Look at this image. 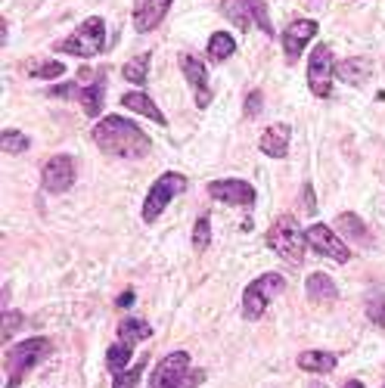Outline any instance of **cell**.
<instances>
[{"mask_svg": "<svg viewBox=\"0 0 385 388\" xmlns=\"http://www.w3.org/2000/svg\"><path fill=\"white\" fill-rule=\"evenodd\" d=\"M338 230L348 239H357V243H367L370 239V230L363 227V220L357 215H338Z\"/></svg>", "mask_w": 385, "mask_h": 388, "instance_id": "obj_24", "label": "cell"}, {"mask_svg": "<svg viewBox=\"0 0 385 388\" xmlns=\"http://www.w3.org/2000/svg\"><path fill=\"white\" fill-rule=\"evenodd\" d=\"M304 243L308 239L302 236V227L292 215H280L268 230V245L289 264H302L304 261Z\"/></svg>", "mask_w": 385, "mask_h": 388, "instance_id": "obj_3", "label": "cell"}, {"mask_svg": "<svg viewBox=\"0 0 385 388\" xmlns=\"http://www.w3.org/2000/svg\"><path fill=\"white\" fill-rule=\"evenodd\" d=\"M181 69H183V78L192 84V90H196V106L199 109H205V106L211 103V90H208V69L202 65V59L190 56V53H183L181 56Z\"/></svg>", "mask_w": 385, "mask_h": 388, "instance_id": "obj_12", "label": "cell"}, {"mask_svg": "<svg viewBox=\"0 0 385 388\" xmlns=\"http://www.w3.org/2000/svg\"><path fill=\"white\" fill-rule=\"evenodd\" d=\"M336 75V65H333V53H329L327 44L314 47L311 53V63H308V84L314 97H329V84H333Z\"/></svg>", "mask_w": 385, "mask_h": 388, "instance_id": "obj_8", "label": "cell"}, {"mask_svg": "<svg viewBox=\"0 0 385 388\" xmlns=\"http://www.w3.org/2000/svg\"><path fill=\"white\" fill-rule=\"evenodd\" d=\"M314 209H317V202H314V190H311V186H304V211H308V215H314Z\"/></svg>", "mask_w": 385, "mask_h": 388, "instance_id": "obj_35", "label": "cell"}, {"mask_svg": "<svg viewBox=\"0 0 385 388\" xmlns=\"http://www.w3.org/2000/svg\"><path fill=\"white\" fill-rule=\"evenodd\" d=\"M131 354H134V345H128V342H118V345H112L109 351H106V366H109L112 373H122V370H128V360H131Z\"/></svg>", "mask_w": 385, "mask_h": 388, "instance_id": "obj_23", "label": "cell"}, {"mask_svg": "<svg viewBox=\"0 0 385 388\" xmlns=\"http://www.w3.org/2000/svg\"><path fill=\"white\" fill-rule=\"evenodd\" d=\"M63 72H65V65H63V63H44L41 69L35 72V75H38V78H59Z\"/></svg>", "mask_w": 385, "mask_h": 388, "instance_id": "obj_32", "label": "cell"}, {"mask_svg": "<svg viewBox=\"0 0 385 388\" xmlns=\"http://www.w3.org/2000/svg\"><path fill=\"white\" fill-rule=\"evenodd\" d=\"M261 112V90H252L245 99V115H258Z\"/></svg>", "mask_w": 385, "mask_h": 388, "instance_id": "obj_33", "label": "cell"}, {"mask_svg": "<svg viewBox=\"0 0 385 388\" xmlns=\"http://www.w3.org/2000/svg\"><path fill=\"white\" fill-rule=\"evenodd\" d=\"M143 366H146V360H140V364H137V366H131V370L128 373H118V376H115V385H112V388H137V382H140V373H143Z\"/></svg>", "mask_w": 385, "mask_h": 388, "instance_id": "obj_28", "label": "cell"}, {"mask_svg": "<svg viewBox=\"0 0 385 388\" xmlns=\"http://www.w3.org/2000/svg\"><path fill=\"white\" fill-rule=\"evenodd\" d=\"M41 180H44V190L59 196V193H69L72 184H75V159L72 156H53L44 162V171H41Z\"/></svg>", "mask_w": 385, "mask_h": 388, "instance_id": "obj_9", "label": "cell"}, {"mask_svg": "<svg viewBox=\"0 0 385 388\" xmlns=\"http://www.w3.org/2000/svg\"><path fill=\"white\" fill-rule=\"evenodd\" d=\"M314 35H317V22H311V19H295V22H289L286 31H283V50H286V56L298 59L302 47Z\"/></svg>", "mask_w": 385, "mask_h": 388, "instance_id": "obj_13", "label": "cell"}, {"mask_svg": "<svg viewBox=\"0 0 385 388\" xmlns=\"http://www.w3.org/2000/svg\"><path fill=\"white\" fill-rule=\"evenodd\" d=\"M298 366L308 373H333L336 370V354L329 351H304L298 357Z\"/></svg>", "mask_w": 385, "mask_h": 388, "instance_id": "obj_19", "label": "cell"}, {"mask_svg": "<svg viewBox=\"0 0 385 388\" xmlns=\"http://www.w3.org/2000/svg\"><path fill=\"white\" fill-rule=\"evenodd\" d=\"M19 326H22V314H19V311H6L3 314V342H10V339L16 336Z\"/></svg>", "mask_w": 385, "mask_h": 388, "instance_id": "obj_31", "label": "cell"}, {"mask_svg": "<svg viewBox=\"0 0 385 388\" xmlns=\"http://www.w3.org/2000/svg\"><path fill=\"white\" fill-rule=\"evenodd\" d=\"M174 0H137L134 3V29L137 31H152L165 19L168 6Z\"/></svg>", "mask_w": 385, "mask_h": 388, "instance_id": "obj_14", "label": "cell"}, {"mask_svg": "<svg viewBox=\"0 0 385 388\" xmlns=\"http://www.w3.org/2000/svg\"><path fill=\"white\" fill-rule=\"evenodd\" d=\"M342 388H363L361 382H357V379H354V382H348V385H342Z\"/></svg>", "mask_w": 385, "mask_h": 388, "instance_id": "obj_37", "label": "cell"}, {"mask_svg": "<svg viewBox=\"0 0 385 388\" xmlns=\"http://www.w3.org/2000/svg\"><path fill=\"white\" fill-rule=\"evenodd\" d=\"M234 50H236V44H234V38H230L227 31H215V35H211L208 56L215 59V63H224V59H230V56H234Z\"/></svg>", "mask_w": 385, "mask_h": 388, "instance_id": "obj_22", "label": "cell"}, {"mask_svg": "<svg viewBox=\"0 0 385 388\" xmlns=\"http://www.w3.org/2000/svg\"><path fill=\"white\" fill-rule=\"evenodd\" d=\"M106 47V22L99 16H90L78 25V31H72L63 44H56L59 53H72V56H97Z\"/></svg>", "mask_w": 385, "mask_h": 388, "instance_id": "obj_4", "label": "cell"}, {"mask_svg": "<svg viewBox=\"0 0 385 388\" xmlns=\"http://www.w3.org/2000/svg\"><path fill=\"white\" fill-rule=\"evenodd\" d=\"M304 239H308V245H314V252H320V255L338 261V264H345V261L351 258L348 245H345L327 224H314L308 233H304Z\"/></svg>", "mask_w": 385, "mask_h": 388, "instance_id": "obj_10", "label": "cell"}, {"mask_svg": "<svg viewBox=\"0 0 385 388\" xmlns=\"http://www.w3.org/2000/svg\"><path fill=\"white\" fill-rule=\"evenodd\" d=\"M367 69L370 65L363 63V59H345V63L336 65V75L348 84H363L367 81Z\"/></svg>", "mask_w": 385, "mask_h": 388, "instance_id": "obj_21", "label": "cell"}, {"mask_svg": "<svg viewBox=\"0 0 385 388\" xmlns=\"http://www.w3.org/2000/svg\"><path fill=\"white\" fill-rule=\"evenodd\" d=\"M245 10H249L252 16H255V22L261 25V29L268 31V35L274 31V29H270V22H268V6H264V0H245Z\"/></svg>", "mask_w": 385, "mask_h": 388, "instance_id": "obj_30", "label": "cell"}, {"mask_svg": "<svg viewBox=\"0 0 385 388\" xmlns=\"http://www.w3.org/2000/svg\"><path fill=\"white\" fill-rule=\"evenodd\" d=\"M146 65H149V53H143V56L131 59V63H124V72L122 75L128 78V81L134 84H146Z\"/></svg>", "mask_w": 385, "mask_h": 388, "instance_id": "obj_25", "label": "cell"}, {"mask_svg": "<svg viewBox=\"0 0 385 388\" xmlns=\"http://www.w3.org/2000/svg\"><path fill=\"white\" fill-rule=\"evenodd\" d=\"M192 245H196L199 252L211 245V220H208V215H202L196 220V227H192Z\"/></svg>", "mask_w": 385, "mask_h": 388, "instance_id": "obj_26", "label": "cell"}, {"mask_svg": "<svg viewBox=\"0 0 385 388\" xmlns=\"http://www.w3.org/2000/svg\"><path fill=\"white\" fill-rule=\"evenodd\" d=\"M183 190H187V177H183V174H177V171H165L162 177L152 184L149 196H146V202H143V220H149V224H152V220L168 209L171 199L181 196Z\"/></svg>", "mask_w": 385, "mask_h": 388, "instance_id": "obj_6", "label": "cell"}, {"mask_svg": "<svg viewBox=\"0 0 385 388\" xmlns=\"http://www.w3.org/2000/svg\"><path fill=\"white\" fill-rule=\"evenodd\" d=\"M0 143H3V152H13V156L28 149V137L19 131H3V140H0Z\"/></svg>", "mask_w": 385, "mask_h": 388, "instance_id": "obj_27", "label": "cell"}, {"mask_svg": "<svg viewBox=\"0 0 385 388\" xmlns=\"http://www.w3.org/2000/svg\"><path fill=\"white\" fill-rule=\"evenodd\" d=\"M94 140L103 152L118 156V159H140L152 149L149 137H146L134 122H124V118H118V115H106L103 122H97Z\"/></svg>", "mask_w": 385, "mask_h": 388, "instance_id": "obj_1", "label": "cell"}, {"mask_svg": "<svg viewBox=\"0 0 385 388\" xmlns=\"http://www.w3.org/2000/svg\"><path fill=\"white\" fill-rule=\"evenodd\" d=\"M122 106H124V109H131V112H140V115L152 118L156 124H168V122H165V115H162V109L152 103V97H146V93H140V90L124 93V97H122Z\"/></svg>", "mask_w": 385, "mask_h": 388, "instance_id": "obj_16", "label": "cell"}, {"mask_svg": "<svg viewBox=\"0 0 385 388\" xmlns=\"http://www.w3.org/2000/svg\"><path fill=\"white\" fill-rule=\"evenodd\" d=\"M47 351H50L47 339H25V342L13 345L10 354H6V364H10V382H6V388H16L19 379L25 376V370H31Z\"/></svg>", "mask_w": 385, "mask_h": 388, "instance_id": "obj_7", "label": "cell"}, {"mask_svg": "<svg viewBox=\"0 0 385 388\" xmlns=\"http://www.w3.org/2000/svg\"><path fill=\"white\" fill-rule=\"evenodd\" d=\"M258 146H261L264 156H270V159H283V156L289 152V124H270V128L261 134Z\"/></svg>", "mask_w": 385, "mask_h": 388, "instance_id": "obj_15", "label": "cell"}, {"mask_svg": "<svg viewBox=\"0 0 385 388\" xmlns=\"http://www.w3.org/2000/svg\"><path fill=\"white\" fill-rule=\"evenodd\" d=\"M286 289V280L280 277V273H264V277H258L255 283L245 289L243 296V314L245 320H258L264 314V307L274 302L280 292Z\"/></svg>", "mask_w": 385, "mask_h": 388, "instance_id": "obj_5", "label": "cell"}, {"mask_svg": "<svg viewBox=\"0 0 385 388\" xmlns=\"http://www.w3.org/2000/svg\"><path fill=\"white\" fill-rule=\"evenodd\" d=\"M202 379H205L202 370H190L187 351H174L156 364V370L149 376V385L152 388H196Z\"/></svg>", "mask_w": 385, "mask_h": 388, "instance_id": "obj_2", "label": "cell"}, {"mask_svg": "<svg viewBox=\"0 0 385 388\" xmlns=\"http://www.w3.org/2000/svg\"><path fill=\"white\" fill-rule=\"evenodd\" d=\"M208 196L227 205H255V190L245 180H211Z\"/></svg>", "mask_w": 385, "mask_h": 388, "instance_id": "obj_11", "label": "cell"}, {"mask_svg": "<svg viewBox=\"0 0 385 388\" xmlns=\"http://www.w3.org/2000/svg\"><path fill=\"white\" fill-rule=\"evenodd\" d=\"M304 289H308V298L311 302H317V305H323V302H336V283L333 280L327 277V273H311L308 277V286H304Z\"/></svg>", "mask_w": 385, "mask_h": 388, "instance_id": "obj_17", "label": "cell"}, {"mask_svg": "<svg viewBox=\"0 0 385 388\" xmlns=\"http://www.w3.org/2000/svg\"><path fill=\"white\" fill-rule=\"evenodd\" d=\"M134 305V292H122V298H118V307H131Z\"/></svg>", "mask_w": 385, "mask_h": 388, "instance_id": "obj_36", "label": "cell"}, {"mask_svg": "<svg viewBox=\"0 0 385 388\" xmlns=\"http://www.w3.org/2000/svg\"><path fill=\"white\" fill-rule=\"evenodd\" d=\"M118 336H122V342L134 345L140 342V339H149L152 336V326L146 323V320H137V317H128L118 323Z\"/></svg>", "mask_w": 385, "mask_h": 388, "instance_id": "obj_20", "label": "cell"}, {"mask_svg": "<svg viewBox=\"0 0 385 388\" xmlns=\"http://www.w3.org/2000/svg\"><path fill=\"white\" fill-rule=\"evenodd\" d=\"M72 93H81V90H78L75 84H65V87H53V90L47 93V97H65V99H69Z\"/></svg>", "mask_w": 385, "mask_h": 388, "instance_id": "obj_34", "label": "cell"}, {"mask_svg": "<svg viewBox=\"0 0 385 388\" xmlns=\"http://www.w3.org/2000/svg\"><path fill=\"white\" fill-rule=\"evenodd\" d=\"M367 317L373 320L376 326H382V330H385V292H382V296H373L367 302Z\"/></svg>", "mask_w": 385, "mask_h": 388, "instance_id": "obj_29", "label": "cell"}, {"mask_svg": "<svg viewBox=\"0 0 385 388\" xmlns=\"http://www.w3.org/2000/svg\"><path fill=\"white\" fill-rule=\"evenodd\" d=\"M103 90H106V78H97L90 87H84L81 93H78V99H81V106H84V112H88L90 118H97L99 112H103Z\"/></svg>", "mask_w": 385, "mask_h": 388, "instance_id": "obj_18", "label": "cell"}]
</instances>
